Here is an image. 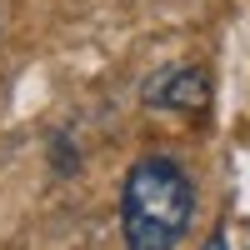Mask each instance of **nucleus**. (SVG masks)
Here are the masks:
<instances>
[{
	"label": "nucleus",
	"mask_w": 250,
	"mask_h": 250,
	"mask_svg": "<svg viewBox=\"0 0 250 250\" xmlns=\"http://www.w3.org/2000/svg\"><path fill=\"white\" fill-rule=\"evenodd\" d=\"M195 220V185L170 155H140L120 180L125 250H180Z\"/></svg>",
	"instance_id": "1"
},
{
	"label": "nucleus",
	"mask_w": 250,
	"mask_h": 250,
	"mask_svg": "<svg viewBox=\"0 0 250 250\" xmlns=\"http://www.w3.org/2000/svg\"><path fill=\"white\" fill-rule=\"evenodd\" d=\"M140 100L150 110H180V115H200L205 105H210V80H205V70L195 65H170L145 80Z\"/></svg>",
	"instance_id": "2"
},
{
	"label": "nucleus",
	"mask_w": 250,
	"mask_h": 250,
	"mask_svg": "<svg viewBox=\"0 0 250 250\" xmlns=\"http://www.w3.org/2000/svg\"><path fill=\"white\" fill-rule=\"evenodd\" d=\"M205 250H225V235H210V245H205Z\"/></svg>",
	"instance_id": "3"
}]
</instances>
